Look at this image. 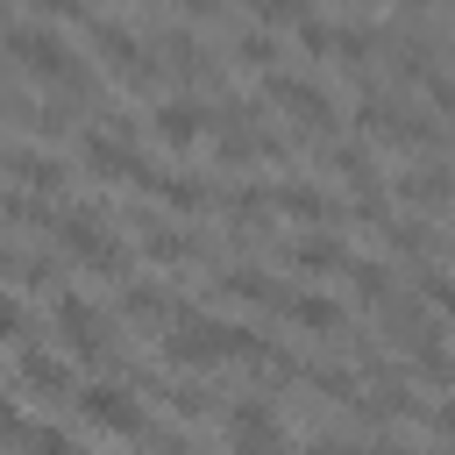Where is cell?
I'll list each match as a JSON object with an SVG mask.
<instances>
[{
    "label": "cell",
    "instance_id": "1",
    "mask_svg": "<svg viewBox=\"0 0 455 455\" xmlns=\"http://www.w3.org/2000/svg\"><path fill=\"white\" fill-rule=\"evenodd\" d=\"M164 355H171V363L206 370V363H228V355H256V363H263L270 348H263L249 327H235V320H213V313H192V306H185V313L164 327Z\"/></svg>",
    "mask_w": 455,
    "mask_h": 455
},
{
    "label": "cell",
    "instance_id": "20",
    "mask_svg": "<svg viewBox=\"0 0 455 455\" xmlns=\"http://www.w3.org/2000/svg\"><path fill=\"white\" fill-rule=\"evenodd\" d=\"M21 427H28V419L14 412V398H0V441H21Z\"/></svg>",
    "mask_w": 455,
    "mask_h": 455
},
{
    "label": "cell",
    "instance_id": "2",
    "mask_svg": "<svg viewBox=\"0 0 455 455\" xmlns=\"http://www.w3.org/2000/svg\"><path fill=\"white\" fill-rule=\"evenodd\" d=\"M7 50H14L36 78H85L78 50H71L57 28H43V21H7Z\"/></svg>",
    "mask_w": 455,
    "mask_h": 455
},
{
    "label": "cell",
    "instance_id": "11",
    "mask_svg": "<svg viewBox=\"0 0 455 455\" xmlns=\"http://www.w3.org/2000/svg\"><path fill=\"white\" fill-rule=\"evenodd\" d=\"M14 171H21V185H36V192H57L64 185V164L50 156V149H0Z\"/></svg>",
    "mask_w": 455,
    "mask_h": 455
},
{
    "label": "cell",
    "instance_id": "10",
    "mask_svg": "<svg viewBox=\"0 0 455 455\" xmlns=\"http://www.w3.org/2000/svg\"><path fill=\"white\" fill-rule=\"evenodd\" d=\"M291 263H299V270H348V242H341V235L306 228V235L291 242Z\"/></svg>",
    "mask_w": 455,
    "mask_h": 455
},
{
    "label": "cell",
    "instance_id": "21",
    "mask_svg": "<svg viewBox=\"0 0 455 455\" xmlns=\"http://www.w3.org/2000/svg\"><path fill=\"white\" fill-rule=\"evenodd\" d=\"M313 455H363L355 441H313Z\"/></svg>",
    "mask_w": 455,
    "mask_h": 455
},
{
    "label": "cell",
    "instance_id": "12",
    "mask_svg": "<svg viewBox=\"0 0 455 455\" xmlns=\"http://www.w3.org/2000/svg\"><path fill=\"white\" fill-rule=\"evenodd\" d=\"M277 213H291V220H327V192L320 185H277V192H263Z\"/></svg>",
    "mask_w": 455,
    "mask_h": 455
},
{
    "label": "cell",
    "instance_id": "3",
    "mask_svg": "<svg viewBox=\"0 0 455 455\" xmlns=\"http://www.w3.org/2000/svg\"><path fill=\"white\" fill-rule=\"evenodd\" d=\"M228 448H235V455H291L284 419H277L263 398H235V405H228Z\"/></svg>",
    "mask_w": 455,
    "mask_h": 455
},
{
    "label": "cell",
    "instance_id": "8",
    "mask_svg": "<svg viewBox=\"0 0 455 455\" xmlns=\"http://www.w3.org/2000/svg\"><path fill=\"white\" fill-rule=\"evenodd\" d=\"M149 128H156L164 142H192V135L206 128V107H199V100H185V92H178V100H156Z\"/></svg>",
    "mask_w": 455,
    "mask_h": 455
},
{
    "label": "cell",
    "instance_id": "17",
    "mask_svg": "<svg viewBox=\"0 0 455 455\" xmlns=\"http://www.w3.org/2000/svg\"><path fill=\"white\" fill-rule=\"evenodd\" d=\"M0 341H28V313H21V299H0Z\"/></svg>",
    "mask_w": 455,
    "mask_h": 455
},
{
    "label": "cell",
    "instance_id": "5",
    "mask_svg": "<svg viewBox=\"0 0 455 455\" xmlns=\"http://www.w3.org/2000/svg\"><path fill=\"white\" fill-rule=\"evenodd\" d=\"M57 235H64V249H71V256H85L92 270H121V242L100 228V213H92V206L64 213V220H57Z\"/></svg>",
    "mask_w": 455,
    "mask_h": 455
},
{
    "label": "cell",
    "instance_id": "13",
    "mask_svg": "<svg viewBox=\"0 0 455 455\" xmlns=\"http://www.w3.org/2000/svg\"><path fill=\"white\" fill-rule=\"evenodd\" d=\"M284 313H291L299 327H313V334L341 327V306H334V299H320V291H284Z\"/></svg>",
    "mask_w": 455,
    "mask_h": 455
},
{
    "label": "cell",
    "instance_id": "14",
    "mask_svg": "<svg viewBox=\"0 0 455 455\" xmlns=\"http://www.w3.org/2000/svg\"><path fill=\"white\" fill-rule=\"evenodd\" d=\"M21 448L28 455H85L71 434H57V427H21Z\"/></svg>",
    "mask_w": 455,
    "mask_h": 455
},
{
    "label": "cell",
    "instance_id": "19",
    "mask_svg": "<svg viewBox=\"0 0 455 455\" xmlns=\"http://www.w3.org/2000/svg\"><path fill=\"white\" fill-rule=\"evenodd\" d=\"M242 57H249V64H270L277 43H270V36H242Z\"/></svg>",
    "mask_w": 455,
    "mask_h": 455
},
{
    "label": "cell",
    "instance_id": "16",
    "mask_svg": "<svg viewBox=\"0 0 455 455\" xmlns=\"http://www.w3.org/2000/svg\"><path fill=\"white\" fill-rule=\"evenodd\" d=\"M228 291H235V299H277V306H284V291H277L263 270H228Z\"/></svg>",
    "mask_w": 455,
    "mask_h": 455
},
{
    "label": "cell",
    "instance_id": "9",
    "mask_svg": "<svg viewBox=\"0 0 455 455\" xmlns=\"http://www.w3.org/2000/svg\"><path fill=\"white\" fill-rule=\"evenodd\" d=\"M21 384L28 391H71V363L64 355H50V348H36V341H21Z\"/></svg>",
    "mask_w": 455,
    "mask_h": 455
},
{
    "label": "cell",
    "instance_id": "22",
    "mask_svg": "<svg viewBox=\"0 0 455 455\" xmlns=\"http://www.w3.org/2000/svg\"><path fill=\"white\" fill-rule=\"evenodd\" d=\"M0 100H7V85H0Z\"/></svg>",
    "mask_w": 455,
    "mask_h": 455
},
{
    "label": "cell",
    "instance_id": "6",
    "mask_svg": "<svg viewBox=\"0 0 455 455\" xmlns=\"http://www.w3.org/2000/svg\"><path fill=\"white\" fill-rule=\"evenodd\" d=\"M78 156H85L100 178H121V171H135V164H142V156L128 149V135H121V128H85V135H78Z\"/></svg>",
    "mask_w": 455,
    "mask_h": 455
},
{
    "label": "cell",
    "instance_id": "18",
    "mask_svg": "<svg viewBox=\"0 0 455 455\" xmlns=\"http://www.w3.org/2000/svg\"><path fill=\"white\" fill-rule=\"evenodd\" d=\"M142 242H149V256H171V263H185V256H192V242H185V235H164V228H149Z\"/></svg>",
    "mask_w": 455,
    "mask_h": 455
},
{
    "label": "cell",
    "instance_id": "15",
    "mask_svg": "<svg viewBox=\"0 0 455 455\" xmlns=\"http://www.w3.org/2000/svg\"><path fill=\"white\" fill-rule=\"evenodd\" d=\"M398 192L405 199H419V206H441V192H448V178L427 164V171H412V178H398Z\"/></svg>",
    "mask_w": 455,
    "mask_h": 455
},
{
    "label": "cell",
    "instance_id": "7",
    "mask_svg": "<svg viewBox=\"0 0 455 455\" xmlns=\"http://www.w3.org/2000/svg\"><path fill=\"white\" fill-rule=\"evenodd\" d=\"M270 100H277V107H291L299 121H334V100H327L320 85L291 78V71H270Z\"/></svg>",
    "mask_w": 455,
    "mask_h": 455
},
{
    "label": "cell",
    "instance_id": "4",
    "mask_svg": "<svg viewBox=\"0 0 455 455\" xmlns=\"http://www.w3.org/2000/svg\"><path fill=\"white\" fill-rule=\"evenodd\" d=\"M78 412L92 427H107V434H142V398L128 384H85L78 391Z\"/></svg>",
    "mask_w": 455,
    "mask_h": 455
}]
</instances>
